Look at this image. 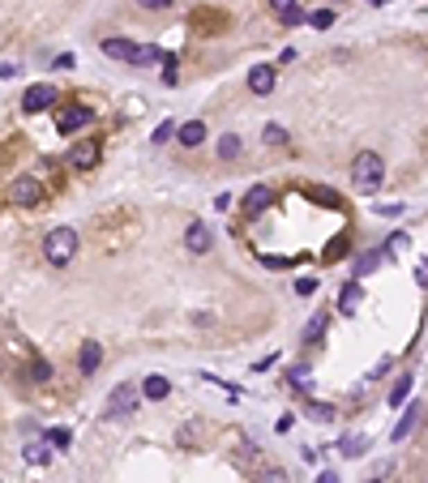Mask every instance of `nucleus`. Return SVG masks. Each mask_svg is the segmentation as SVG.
<instances>
[{
	"instance_id": "17",
	"label": "nucleus",
	"mask_w": 428,
	"mask_h": 483,
	"mask_svg": "<svg viewBox=\"0 0 428 483\" xmlns=\"http://www.w3.org/2000/svg\"><path fill=\"white\" fill-rule=\"evenodd\" d=\"M133 47L137 43H129V39H103V52L112 60H133Z\"/></svg>"
},
{
	"instance_id": "35",
	"label": "nucleus",
	"mask_w": 428,
	"mask_h": 483,
	"mask_svg": "<svg viewBox=\"0 0 428 483\" xmlns=\"http://www.w3.org/2000/svg\"><path fill=\"white\" fill-rule=\"evenodd\" d=\"M283 21H287V26H300V21H305V9H300V5H296L291 13H283Z\"/></svg>"
},
{
	"instance_id": "20",
	"label": "nucleus",
	"mask_w": 428,
	"mask_h": 483,
	"mask_svg": "<svg viewBox=\"0 0 428 483\" xmlns=\"http://www.w3.org/2000/svg\"><path fill=\"white\" fill-rule=\"evenodd\" d=\"M325 329H330V317H325V313H313V321L305 325V342H317Z\"/></svg>"
},
{
	"instance_id": "31",
	"label": "nucleus",
	"mask_w": 428,
	"mask_h": 483,
	"mask_svg": "<svg viewBox=\"0 0 428 483\" xmlns=\"http://www.w3.org/2000/svg\"><path fill=\"white\" fill-rule=\"evenodd\" d=\"M309 197H313V201H330V206H339V197H334L330 188H309Z\"/></svg>"
},
{
	"instance_id": "41",
	"label": "nucleus",
	"mask_w": 428,
	"mask_h": 483,
	"mask_svg": "<svg viewBox=\"0 0 428 483\" xmlns=\"http://www.w3.org/2000/svg\"><path fill=\"white\" fill-rule=\"evenodd\" d=\"M373 5H382V0H373Z\"/></svg>"
},
{
	"instance_id": "7",
	"label": "nucleus",
	"mask_w": 428,
	"mask_h": 483,
	"mask_svg": "<svg viewBox=\"0 0 428 483\" xmlns=\"http://www.w3.org/2000/svg\"><path fill=\"white\" fill-rule=\"evenodd\" d=\"M420 415H424V406H420V402H407V406H402V419L394 423V445H402V441L411 437L416 423H420Z\"/></svg>"
},
{
	"instance_id": "34",
	"label": "nucleus",
	"mask_w": 428,
	"mask_h": 483,
	"mask_svg": "<svg viewBox=\"0 0 428 483\" xmlns=\"http://www.w3.org/2000/svg\"><path fill=\"white\" fill-rule=\"evenodd\" d=\"M296 291H300V295H313V291H317V278H300Z\"/></svg>"
},
{
	"instance_id": "4",
	"label": "nucleus",
	"mask_w": 428,
	"mask_h": 483,
	"mask_svg": "<svg viewBox=\"0 0 428 483\" xmlns=\"http://www.w3.org/2000/svg\"><path fill=\"white\" fill-rule=\"evenodd\" d=\"M52 103H56V90L47 82H35V86H26V94H22V112H31V116L47 112Z\"/></svg>"
},
{
	"instance_id": "9",
	"label": "nucleus",
	"mask_w": 428,
	"mask_h": 483,
	"mask_svg": "<svg viewBox=\"0 0 428 483\" xmlns=\"http://www.w3.org/2000/svg\"><path fill=\"white\" fill-rule=\"evenodd\" d=\"M274 206V188H266V184H253L244 193V210L248 214H262V210H270Z\"/></svg>"
},
{
	"instance_id": "15",
	"label": "nucleus",
	"mask_w": 428,
	"mask_h": 483,
	"mask_svg": "<svg viewBox=\"0 0 428 483\" xmlns=\"http://www.w3.org/2000/svg\"><path fill=\"white\" fill-rule=\"evenodd\" d=\"M99 364H103V346H99V342H86L82 355H78V368L90 376V372H99Z\"/></svg>"
},
{
	"instance_id": "29",
	"label": "nucleus",
	"mask_w": 428,
	"mask_h": 483,
	"mask_svg": "<svg viewBox=\"0 0 428 483\" xmlns=\"http://www.w3.org/2000/svg\"><path fill=\"white\" fill-rule=\"evenodd\" d=\"M26 462H35V466L47 462V449H43V445H26Z\"/></svg>"
},
{
	"instance_id": "5",
	"label": "nucleus",
	"mask_w": 428,
	"mask_h": 483,
	"mask_svg": "<svg viewBox=\"0 0 428 483\" xmlns=\"http://www.w3.org/2000/svg\"><path fill=\"white\" fill-rule=\"evenodd\" d=\"M133 411H137V389L120 380V385L112 389V398H108V415L112 419H124V415H133Z\"/></svg>"
},
{
	"instance_id": "10",
	"label": "nucleus",
	"mask_w": 428,
	"mask_h": 483,
	"mask_svg": "<svg viewBox=\"0 0 428 483\" xmlns=\"http://www.w3.org/2000/svg\"><path fill=\"white\" fill-rule=\"evenodd\" d=\"M185 244H189V252H197V257H201V252H210V227L206 222H189V231H185Z\"/></svg>"
},
{
	"instance_id": "11",
	"label": "nucleus",
	"mask_w": 428,
	"mask_h": 483,
	"mask_svg": "<svg viewBox=\"0 0 428 483\" xmlns=\"http://www.w3.org/2000/svg\"><path fill=\"white\" fill-rule=\"evenodd\" d=\"M274 78H279L274 64H257L253 73H248V90H253V94H270L274 90Z\"/></svg>"
},
{
	"instance_id": "28",
	"label": "nucleus",
	"mask_w": 428,
	"mask_h": 483,
	"mask_svg": "<svg viewBox=\"0 0 428 483\" xmlns=\"http://www.w3.org/2000/svg\"><path fill=\"white\" fill-rule=\"evenodd\" d=\"M373 214H382V218H398V214H402V206H398V201H386V206H377Z\"/></svg>"
},
{
	"instance_id": "38",
	"label": "nucleus",
	"mask_w": 428,
	"mask_h": 483,
	"mask_svg": "<svg viewBox=\"0 0 428 483\" xmlns=\"http://www.w3.org/2000/svg\"><path fill=\"white\" fill-rule=\"evenodd\" d=\"M137 5H142V9H167L171 0H137Z\"/></svg>"
},
{
	"instance_id": "21",
	"label": "nucleus",
	"mask_w": 428,
	"mask_h": 483,
	"mask_svg": "<svg viewBox=\"0 0 428 483\" xmlns=\"http://www.w3.org/2000/svg\"><path fill=\"white\" fill-rule=\"evenodd\" d=\"M155 60H163V52L155 43H142V47H133V60L129 64H155Z\"/></svg>"
},
{
	"instance_id": "23",
	"label": "nucleus",
	"mask_w": 428,
	"mask_h": 483,
	"mask_svg": "<svg viewBox=\"0 0 428 483\" xmlns=\"http://www.w3.org/2000/svg\"><path fill=\"white\" fill-rule=\"evenodd\" d=\"M309 419L330 423V419H334V406H330V402H309Z\"/></svg>"
},
{
	"instance_id": "33",
	"label": "nucleus",
	"mask_w": 428,
	"mask_h": 483,
	"mask_svg": "<svg viewBox=\"0 0 428 483\" xmlns=\"http://www.w3.org/2000/svg\"><path fill=\"white\" fill-rule=\"evenodd\" d=\"M270 5H274V13H279V17H283V13H291V9L300 5V0H270Z\"/></svg>"
},
{
	"instance_id": "1",
	"label": "nucleus",
	"mask_w": 428,
	"mask_h": 483,
	"mask_svg": "<svg viewBox=\"0 0 428 483\" xmlns=\"http://www.w3.org/2000/svg\"><path fill=\"white\" fill-rule=\"evenodd\" d=\"M351 180H356L360 193H377V188L386 184V163H382V155H373V150H360L356 163H351Z\"/></svg>"
},
{
	"instance_id": "27",
	"label": "nucleus",
	"mask_w": 428,
	"mask_h": 483,
	"mask_svg": "<svg viewBox=\"0 0 428 483\" xmlns=\"http://www.w3.org/2000/svg\"><path fill=\"white\" fill-rule=\"evenodd\" d=\"M176 129H180V124H171V120H163V124H159V129H155V146H159V141H167V137H176Z\"/></svg>"
},
{
	"instance_id": "18",
	"label": "nucleus",
	"mask_w": 428,
	"mask_h": 483,
	"mask_svg": "<svg viewBox=\"0 0 428 483\" xmlns=\"http://www.w3.org/2000/svg\"><path fill=\"white\" fill-rule=\"evenodd\" d=\"M364 449H368V437H356V432H347V437L339 441V453L343 457H360Z\"/></svg>"
},
{
	"instance_id": "25",
	"label": "nucleus",
	"mask_w": 428,
	"mask_h": 483,
	"mask_svg": "<svg viewBox=\"0 0 428 483\" xmlns=\"http://www.w3.org/2000/svg\"><path fill=\"white\" fill-rule=\"evenodd\" d=\"M257 483H291V479H287V471H279V466H266V471L257 475Z\"/></svg>"
},
{
	"instance_id": "14",
	"label": "nucleus",
	"mask_w": 428,
	"mask_h": 483,
	"mask_svg": "<svg viewBox=\"0 0 428 483\" xmlns=\"http://www.w3.org/2000/svg\"><path fill=\"white\" fill-rule=\"evenodd\" d=\"M176 137H180L185 150H193V146L206 141V124H201V120H189V124H180V129H176Z\"/></svg>"
},
{
	"instance_id": "3",
	"label": "nucleus",
	"mask_w": 428,
	"mask_h": 483,
	"mask_svg": "<svg viewBox=\"0 0 428 483\" xmlns=\"http://www.w3.org/2000/svg\"><path fill=\"white\" fill-rule=\"evenodd\" d=\"M9 197H13V206H22V210H35L39 201H43V184L35 180V175H17V180H13V188H9Z\"/></svg>"
},
{
	"instance_id": "40",
	"label": "nucleus",
	"mask_w": 428,
	"mask_h": 483,
	"mask_svg": "<svg viewBox=\"0 0 428 483\" xmlns=\"http://www.w3.org/2000/svg\"><path fill=\"white\" fill-rule=\"evenodd\" d=\"M330 5H343V0H330Z\"/></svg>"
},
{
	"instance_id": "8",
	"label": "nucleus",
	"mask_w": 428,
	"mask_h": 483,
	"mask_svg": "<svg viewBox=\"0 0 428 483\" xmlns=\"http://www.w3.org/2000/svg\"><path fill=\"white\" fill-rule=\"evenodd\" d=\"M86 120H90V107H82V103H73V107H65V112L56 116V129H60V133L69 137V133H78V129H82V124H86Z\"/></svg>"
},
{
	"instance_id": "39",
	"label": "nucleus",
	"mask_w": 428,
	"mask_h": 483,
	"mask_svg": "<svg viewBox=\"0 0 428 483\" xmlns=\"http://www.w3.org/2000/svg\"><path fill=\"white\" fill-rule=\"evenodd\" d=\"M313 483H339V475H334V471H321V475H317Z\"/></svg>"
},
{
	"instance_id": "19",
	"label": "nucleus",
	"mask_w": 428,
	"mask_h": 483,
	"mask_svg": "<svg viewBox=\"0 0 428 483\" xmlns=\"http://www.w3.org/2000/svg\"><path fill=\"white\" fill-rule=\"evenodd\" d=\"M214 150H219V159H223V163H232V159H240V137H236V133H223Z\"/></svg>"
},
{
	"instance_id": "24",
	"label": "nucleus",
	"mask_w": 428,
	"mask_h": 483,
	"mask_svg": "<svg viewBox=\"0 0 428 483\" xmlns=\"http://www.w3.org/2000/svg\"><path fill=\"white\" fill-rule=\"evenodd\" d=\"M309 21H313L317 30H330V26H334V9H317V13H313Z\"/></svg>"
},
{
	"instance_id": "2",
	"label": "nucleus",
	"mask_w": 428,
	"mask_h": 483,
	"mask_svg": "<svg viewBox=\"0 0 428 483\" xmlns=\"http://www.w3.org/2000/svg\"><path fill=\"white\" fill-rule=\"evenodd\" d=\"M43 257L52 265H69L73 257H78V231H73V227H56V231H47Z\"/></svg>"
},
{
	"instance_id": "37",
	"label": "nucleus",
	"mask_w": 428,
	"mask_h": 483,
	"mask_svg": "<svg viewBox=\"0 0 428 483\" xmlns=\"http://www.w3.org/2000/svg\"><path fill=\"white\" fill-rule=\"evenodd\" d=\"M416 283H420V287H428V261H420V265H416Z\"/></svg>"
},
{
	"instance_id": "12",
	"label": "nucleus",
	"mask_w": 428,
	"mask_h": 483,
	"mask_svg": "<svg viewBox=\"0 0 428 483\" xmlns=\"http://www.w3.org/2000/svg\"><path fill=\"white\" fill-rule=\"evenodd\" d=\"M360 299H364V291H360V278H356V283H347V287H343V295H339V313H343V317H356V313H360Z\"/></svg>"
},
{
	"instance_id": "13",
	"label": "nucleus",
	"mask_w": 428,
	"mask_h": 483,
	"mask_svg": "<svg viewBox=\"0 0 428 483\" xmlns=\"http://www.w3.org/2000/svg\"><path fill=\"white\" fill-rule=\"evenodd\" d=\"M167 394H171V380H167V376H159V372H155V376H146V380H142V398L163 402Z\"/></svg>"
},
{
	"instance_id": "6",
	"label": "nucleus",
	"mask_w": 428,
	"mask_h": 483,
	"mask_svg": "<svg viewBox=\"0 0 428 483\" xmlns=\"http://www.w3.org/2000/svg\"><path fill=\"white\" fill-rule=\"evenodd\" d=\"M94 163H99V141H78L69 150V167L73 171H90Z\"/></svg>"
},
{
	"instance_id": "30",
	"label": "nucleus",
	"mask_w": 428,
	"mask_h": 483,
	"mask_svg": "<svg viewBox=\"0 0 428 483\" xmlns=\"http://www.w3.org/2000/svg\"><path fill=\"white\" fill-rule=\"evenodd\" d=\"M266 141H270V146H283V141H287V133L279 129V124H270V129H266Z\"/></svg>"
},
{
	"instance_id": "16",
	"label": "nucleus",
	"mask_w": 428,
	"mask_h": 483,
	"mask_svg": "<svg viewBox=\"0 0 428 483\" xmlns=\"http://www.w3.org/2000/svg\"><path fill=\"white\" fill-rule=\"evenodd\" d=\"M386 252H390V248H368V252H364V257L356 261V278H364V274H373L377 265H382V261H386Z\"/></svg>"
},
{
	"instance_id": "26",
	"label": "nucleus",
	"mask_w": 428,
	"mask_h": 483,
	"mask_svg": "<svg viewBox=\"0 0 428 483\" xmlns=\"http://www.w3.org/2000/svg\"><path fill=\"white\" fill-rule=\"evenodd\" d=\"M31 380H52V364H47V360H35V364H31Z\"/></svg>"
},
{
	"instance_id": "32",
	"label": "nucleus",
	"mask_w": 428,
	"mask_h": 483,
	"mask_svg": "<svg viewBox=\"0 0 428 483\" xmlns=\"http://www.w3.org/2000/svg\"><path fill=\"white\" fill-rule=\"evenodd\" d=\"M343 252H347V240H334V244H330V252H325V261H339Z\"/></svg>"
},
{
	"instance_id": "36",
	"label": "nucleus",
	"mask_w": 428,
	"mask_h": 483,
	"mask_svg": "<svg viewBox=\"0 0 428 483\" xmlns=\"http://www.w3.org/2000/svg\"><path fill=\"white\" fill-rule=\"evenodd\" d=\"M69 441H73V437H69V428H56V432H52V445H60V449H65Z\"/></svg>"
},
{
	"instance_id": "22",
	"label": "nucleus",
	"mask_w": 428,
	"mask_h": 483,
	"mask_svg": "<svg viewBox=\"0 0 428 483\" xmlns=\"http://www.w3.org/2000/svg\"><path fill=\"white\" fill-rule=\"evenodd\" d=\"M407 394H411V376H398L394 389H390V406H402V402H407Z\"/></svg>"
}]
</instances>
